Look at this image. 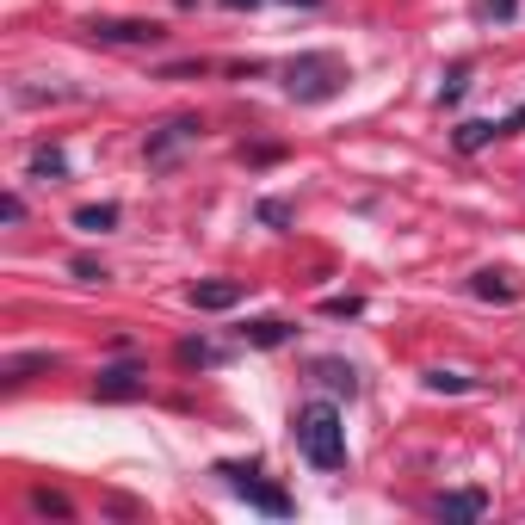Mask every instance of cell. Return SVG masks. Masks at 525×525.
Segmentation results:
<instances>
[{"instance_id":"1","label":"cell","mask_w":525,"mask_h":525,"mask_svg":"<svg viewBox=\"0 0 525 525\" xmlns=\"http://www.w3.org/2000/svg\"><path fill=\"white\" fill-rule=\"evenodd\" d=\"M346 81H353V68H346L334 50H303V56L285 62V93L297 105H328V99L346 93Z\"/></svg>"},{"instance_id":"2","label":"cell","mask_w":525,"mask_h":525,"mask_svg":"<svg viewBox=\"0 0 525 525\" xmlns=\"http://www.w3.org/2000/svg\"><path fill=\"white\" fill-rule=\"evenodd\" d=\"M297 451L315 470H346V427H340V408L334 402H309L297 408Z\"/></svg>"},{"instance_id":"3","label":"cell","mask_w":525,"mask_h":525,"mask_svg":"<svg viewBox=\"0 0 525 525\" xmlns=\"http://www.w3.org/2000/svg\"><path fill=\"white\" fill-rule=\"evenodd\" d=\"M217 476H223L248 507H260V513H272V519H291V495H285V488H272V482H260V464H217Z\"/></svg>"},{"instance_id":"4","label":"cell","mask_w":525,"mask_h":525,"mask_svg":"<svg viewBox=\"0 0 525 525\" xmlns=\"http://www.w3.org/2000/svg\"><path fill=\"white\" fill-rule=\"evenodd\" d=\"M198 136H204V124H198L192 112L167 118L161 130H149V167H173V155H180V149H192Z\"/></svg>"},{"instance_id":"5","label":"cell","mask_w":525,"mask_h":525,"mask_svg":"<svg viewBox=\"0 0 525 525\" xmlns=\"http://www.w3.org/2000/svg\"><path fill=\"white\" fill-rule=\"evenodd\" d=\"M143 390H149V371H143V365H130V359L105 365V371L93 377V396H99V402H136Z\"/></svg>"},{"instance_id":"6","label":"cell","mask_w":525,"mask_h":525,"mask_svg":"<svg viewBox=\"0 0 525 525\" xmlns=\"http://www.w3.org/2000/svg\"><path fill=\"white\" fill-rule=\"evenodd\" d=\"M87 38L93 44H161L167 31L155 19H87Z\"/></svg>"},{"instance_id":"7","label":"cell","mask_w":525,"mask_h":525,"mask_svg":"<svg viewBox=\"0 0 525 525\" xmlns=\"http://www.w3.org/2000/svg\"><path fill=\"white\" fill-rule=\"evenodd\" d=\"M186 297H192V309H204V315H223V309H235L241 297H248V285H241V278H198Z\"/></svg>"},{"instance_id":"8","label":"cell","mask_w":525,"mask_h":525,"mask_svg":"<svg viewBox=\"0 0 525 525\" xmlns=\"http://www.w3.org/2000/svg\"><path fill=\"white\" fill-rule=\"evenodd\" d=\"M433 513L439 519H488V495L482 488H445V495H433Z\"/></svg>"},{"instance_id":"9","label":"cell","mask_w":525,"mask_h":525,"mask_svg":"<svg viewBox=\"0 0 525 525\" xmlns=\"http://www.w3.org/2000/svg\"><path fill=\"white\" fill-rule=\"evenodd\" d=\"M309 377H315V383H322V390H328V396H346V402H353V396H359V371H353V365H346V359H315V365H309Z\"/></svg>"},{"instance_id":"10","label":"cell","mask_w":525,"mask_h":525,"mask_svg":"<svg viewBox=\"0 0 525 525\" xmlns=\"http://www.w3.org/2000/svg\"><path fill=\"white\" fill-rule=\"evenodd\" d=\"M470 297H482V303H519V285H513V272L482 266V272L470 278Z\"/></svg>"},{"instance_id":"11","label":"cell","mask_w":525,"mask_h":525,"mask_svg":"<svg viewBox=\"0 0 525 525\" xmlns=\"http://www.w3.org/2000/svg\"><path fill=\"white\" fill-rule=\"evenodd\" d=\"M495 136H507L501 118H476V124H458V136H451V143H458V155H476V149L495 143Z\"/></svg>"},{"instance_id":"12","label":"cell","mask_w":525,"mask_h":525,"mask_svg":"<svg viewBox=\"0 0 525 525\" xmlns=\"http://www.w3.org/2000/svg\"><path fill=\"white\" fill-rule=\"evenodd\" d=\"M297 328L291 322H278V315H260V322H248V328H241V340H248V346H285Z\"/></svg>"},{"instance_id":"13","label":"cell","mask_w":525,"mask_h":525,"mask_svg":"<svg viewBox=\"0 0 525 525\" xmlns=\"http://www.w3.org/2000/svg\"><path fill=\"white\" fill-rule=\"evenodd\" d=\"M38 371H56V353H13L7 365H0L7 383H25V377H38Z\"/></svg>"},{"instance_id":"14","label":"cell","mask_w":525,"mask_h":525,"mask_svg":"<svg viewBox=\"0 0 525 525\" xmlns=\"http://www.w3.org/2000/svg\"><path fill=\"white\" fill-rule=\"evenodd\" d=\"M31 180H68V155L56 143H38L31 149Z\"/></svg>"},{"instance_id":"15","label":"cell","mask_w":525,"mask_h":525,"mask_svg":"<svg viewBox=\"0 0 525 525\" xmlns=\"http://www.w3.org/2000/svg\"><path fill=\"white\" fill-rule=\"evenodd\" d=\"M118 217H124L118 204H81V210H75V229H87V235H105V229H118Z\"/></svg>"},{"instance_id":"16","label":"cell","mask_w":525,"mask_h":525,"mask_svg":"<svg viewBox=\"0 0 525 525\" xmlns=\"http://www.w3.org/2000/svg\"><path fill=\"white\" fill-rule=\"evenodd\" d=\"M31 513H44V519H75V501L56 495V488H31Z\"/></svg>"},{"instance_id":"17","label":"cell","mask_w":525,"mask_h":525,"mask_svg":"<svg viewBox=\"0 0 525 525\" xmlns=\"http://www.w3.org/2000/svg\"><path fill=\"white\" fill-rule=\"evenodd\" d=\"M427 390L433 396H470L476 377H464V371H427Z\"/></svg>"},{"instance_id":"18","label":"cell","mask_w":525,"mask_h":525,"mask_svg":"<svg viewBox=\"0 0 525 525\" xmlns=\"http://www.w3.org/2000/svg\"><path fill=\"white\" fill-rule=\"evenodd\" d=\"M173 359H180V365H223V353L210 340H180V346H173Z\"/></svg>"},{"instance_id":"19","label":"cell","mask_w":525,"mask_h":525,"mask_svg":"<svg viewBox=\"0 0 525 525\" xmlns=\"http://www.w3.org/2000/svg\"><path fill=\"white\" fill-rule=\"evenodd\" d=\"M464 87H470V68L458 62V68L445 75V87H439V105H458V99H464Z\"/></svg>"},{"instance_id":"20","label":"cell","mask_w":525,"mask_h":525,"mask_svg":"<svg viewBox=\"0 0 525 525\" xmlns=\"http://www.w3.org/2000/svg\"><path fill=\"white\" fill-rule=\"evenodd\" d=\"M260 223H266V229H291V204H285V198H266V204H260Z\"/></svg>"},{"instance_id":"21","label":"cell","mask_w":525,"mask_h":525,"mask_svg":"<svg viewBox=\"0 0 525 525\" xmlns=\"http://www.w3.org/2000/svg\"><path fill=\"white\" fill-rule=\"evenodd\" d=\"M68 272H75L81 285H105V278H112V272H105L99 260H87V254H81V260H68Z\"/></svg>"},{"instance_id":"22","label":"cell","mask_w":525,"mask_h":525,"mask_svg":"<svg viewBox=\"0 0 525 525\" xmlns=\"http://www.w3.org/2000/svg\"><path fill=\"white\" fill-rule=\"evenodd\" d=\"M359 309H365V297H322V315H334V322H346Z\"/></svg>"},{"instance_id":"23","label":"cell","mask_w":525,"mask_h":525,"mask_svg":"<svg viewBox=\"0 0 525 525\" xmlns=\"http://www.w3.org/2000/svg\"><path fill=\"white\" fill-rule=\"evenodd\" d=\"M519 0H476V19H513Z\"/></svg>"},{"instance_id":"24","label":"cell","mask_w":525,"mask_h":525,"mask_svg":"<svg viewBox=\"0 0 525 525\" xmlns=\"http://www.w3.org/2000/svg\"><path fill=\"white\" fill-rule=\"evenodd\" d=\"M0 223H25V198H19V192L0 198Z\"/></svg>"},{"instance_id":"25","label":"cell","mask_w":525,"mask_h":525,"mask_svg":"<svg viewBox=\"0 0 525 525\" xmlns=\"http://www.w3.org/2000/svg\"><path fill=\"white\" fill-rule=\"evenodd\" d=\"M223 7H235V13H241V7H260V0H223Z\"/></svg>"},{"instance_id":"26","label":"cell","mask_w":525,"mask_h":525,"mask_svg":"<svg viewBox=\"0 0 525 525\" xmlns=\"http://www.w3.org/2000/svg\"><path fill=\"white\" fill-rule=\"evenodd\" d=\"M291 7H297V0H291ZM303 7H315V0H303Z\"/></svg>"}]
</instances>
